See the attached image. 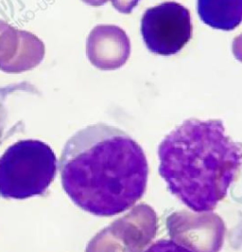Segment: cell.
Listing matches in <instances>:
<instances>
[{"label": "cell", "instance_id": "11", "mask_svg": "<svg viewBox=\"0 0 242 252\" xmlns=\"http://www.w3.org/2000/svg\"><path fill=\"white\" fill-rule=\"evenodd\" d=\"M82 1L85 2L86 4H88L90 6L99 7V6H102L105 3H107L109 0H82Z\"/></svg>", "mask_w": 242, "mask_h": 252}, {"label": "cell", "instance_id": "7", "mask_svg": "<svg viewBox=\"0 0 242 252\" xmlns=\"http://www.w3.org/2000/svg\"><path fill=\"white\" fill-rule=\"evenodd\" d=\"M22 87H23L22 84H18V85H10V86L0 88V144L4 139L5 130L7 126V119H8V113H7L5 102L7 98L11 94H13L15 91L20 90Z\"/></svg>", "mask_w": 242, "mask_h": 252}, {"label": "cell", "instance_id": "5", "mask_svg": "<svg viewBox=\"0 0 242 252\" xmlns=\"http://www.w3.org/2000/svg\"><path fill=\"white\" fill-rule=\"evenodd\" d=\"M131 54V42L119 27L100 25L93 29L87 39L90 62L102 70H115L123 66Z\"/></svg>", "mask_w": 242, "mask_h": 252}, {"label": "cell", "instance_id": "3", "mask_svg": "<svg viewBox=\"0 0 242 252\" xmlns=\"http://www.w3.org/2000/svg\"><path fill=\"white\" fill-rule=\"evenodd\" d=\"M57 169L56 155L48 143L19 140L0 156V197L23 200L44 195Z\"/></svg>", "mask_w": 242, "mask_h": 252}, {"label": "cell", "instance_id": "9", "mask_svg": "<svg viewBox=\"0 0 242 252\" xmlns=\"http://www.w3.org/2000/svg\"><path fill=\"white\" fill-rule=\"evenodd\" d=\"M140 0H112V4L116 11L119 13H132V11L137 6Z\"/></svg>", "mask_w": 242, "mask_h": 252}, {"label": "cell", "instance_id": "8", "mask_svg": "<svg viewBox=\"0 0 242 252\" xmlns=\"http://www.w3.org/2000/svg\"><path fill=\"white\" fill-rule=\"evenodd\" d=\"M144 252H196L185 245L176 243L172 240L161 239L153 243V245Z\"/></svg>", "mask_w": 242, "mask_h": 252}, {"label": "cell", "instance_id": "2", "mask_svg": "<svg viewBox=\"0 0 242 252\" xmlns=\"http://www.w3.org/2000/svg\"><path fill=\"white\" fill-rule=\"evenodd\" d=\"M159 174L171 193L196 213L210 212L227 194L242 164V144L220 120L188 119L158 147Z\"/></svg>", "mask_w": 242, "mask_h": 252}, {"label": "cell", "instance_id": "10", "mask_svg": "<svg viewBox=\"0 0 242 252\" xmlns=\"http://www.w3.org/2000/svg\"><path fill=\"white\" fill-rule=\"evenodd\" d=\"M232 51L235 57L242 63V33L234 39L232 44Z\"/></svg>", "mask_w": 242, "mask_h": 252}, {"label": "cell", "instance_id": "4", "mask_svg": "<svg viewBox=\"0 0 242 252\" xmlns=\"http://www.w3.org/2000/svg\"><path fill=\"white\" fill-rule=\"evenodd\" d=\"M141 34L148 50L154 54H176L191 39L190 13L173 1L150 8L141 20Z\"/></svg>", "mask_w": 242, "mask_h": 252}, {"label": "cell", "instance_id": "1", "mask_svg": "<svg viewBox=\"0 0 242 252\" xmlns=\"http://www.w3.org/2000/svg\"><path fill=\"white\" fill-rule=\"evenodd\" d=\"M59 170L65 193L80 209L114 216L145 193L149 164L140 145L118 127L86 126L64 144Z\"/></svg>", "mask_w": 242, "mask_h": 252}, {"label": "cell", "instance_id": "6", "mask_svg": "<svg viewBox=\"0 0 242 252\" xmlns=\"http://www.w3.org/2000/svg\"><path fill=\"white\" fill-rule=\"evenodd\" d=\"M197 10L204 24L233 31L242 22V0H198Z\"/></svg>", "mask_w": 242, "mask_h": 252}]
</instances>
